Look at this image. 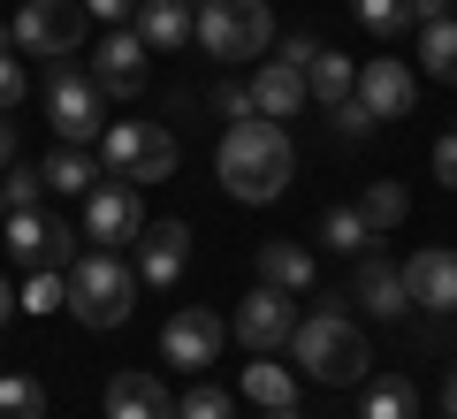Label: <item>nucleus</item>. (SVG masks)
Returning a JSON list of instances; mask_svg holds the SVG:
<instances>
[{"mask_svg":"<svg viewBox=\"0 0 457 419\" xmlns=\"http://www.w3.org/2000/svg\"><path fill=\"white\" fill-rule=\"evenodd\" d=\"M228 328H237L245 351H282V343L297 336V306H290V290H267V282H260V290L237 306V321H228Z\"/></svg>","mask_w":457,"mask_h":419,"instance_id":"nucleus-9","label":"nucleus"},{"mask_svg":"<svg viewBox=\"0 0 457 419\" xmlns=\"http://www.w3.org/2000/svg\"><path fill=\"white\" fill-rule=\"evenodd\" d=\"M420 69H427L435 84H457V16L420 23Z\"/></svg>","mask_w":457,"mask_h":419,"instance_id":"nucleus-23","label":"nucleus"},{"mask_svg":"<svg viewBox=\"0 0 457 419\" xmlns=\"http://www.w3.org/2000/svg\"><path fill=\"white\" fill-rule=\"evenodd\" d=\"M450 16V0H411V23H442Z\"/></svg>","mask_w":457,"mask_h":419,"instance_id":"nucleus-40","label":"nucleus"},{"mask_svg":"<svg viewBox=\"0 0 457 419\" xmlns=\"http://www.w3.org/2000/svg\"><path fill=\"white\" fill-rule=\"evenodd\" d=\"M359 214H366V229H374V237H389V229H404V214H411V198H404V183H366V198H359Z\"/></svg>","mask_w":457,"mask_h":419,"instance_id":"nucleus-24","label":"nucleus"},{"mask_svg":"<svg viewBox=\"0 0 457 419\" xmlns=\"http://www.w3.org/2000/svg\"><path fill=\"white\" fill-rule=\"evenodd\" d=\"M213 168H221V191H228V198L267 206V198L290 191V168H297L290 130L267 122V114H245V122H228V138H221V153H213Z\"/></svg>","mask_w":457,"mask_h":419,"instance_id":"nucleus-1","label":"nucleus"},{"mask_svg":"<svg viewBox=\"0 0 457 419\" xmlns=\"http://www.w3.org/2000/svg\"><path fill=\"white\" fill-rule=\"evenodd\" d=\"M46 122L62 130V146H92V138H107V92H99L92 69H69V62L46 69Z\"/></svg>","mask_w":457,"mask_h":419,"instance_id":"nucleus-5","label":"nucleus"},{"mask_svg":"<svg viewBox=\"0 0 457 419\" xmlns=\"http://www.w3.org/2000/svg\"><path fill=\"white\" fill-rule=\"evenodd\" d=\"M92 183H99V161L84 146H62L46 161V191H92Z\"/></svg>","mask_w":457,"mask_h":419,"instance_id":"nucleus-25","label":"nucleus"},{"mask_svg":"<svg viewBox=\"0 0 457 419\" xmlns=\"http://www.w3.org/2000/svg\"><path fill=\"white\" fill-rule=\"evenodd\" d=\"M359 419H420V389L411 373H374L359 397Z\"/></svg>","mask_w":457,"mask_h":419,"instance_id":"nucleus-20","label":"nucleus"},{"mask_svg":"<svg viewBox=\"0 0 457 419\" xmlns=\"http://www.w3.org/2000/svg\"><path fill=\"white\" fill-rule=\"evenodd\" d=\"M145 38L137 31H122V23H114L107 38H99V62H92V77H99V92H114V99H137L145 92Z\"/></svg>","mask_w":457,"mask_h":419,"instance_id":"nucleus-12","label":"nucleus"},{"mask_svg":"<svg viewBox=\"0 0 457 419\" xmlns=\"http://www.w3.org/2000/svg\"><path fill=\"white\" fill-rule=\"evenodd\" d=\"M328 122H336V138H343V146H366V138H374V130H381V114L366 107L359 92H351V99H343V107H328Z\"/></svg>","mask_w":457,"mask_h":419,"instance_id":"nucleus-30","label":"nucleus"},{"mask_svg":"<svg viewBox=\"0 0 457 419\" xmlns=\"http://www.w3.org/2000/svg\"><path fill=\"white\" fill-rule=\"evenodd\" d=\"M435 183H450V191H457V130L435 146Z\"/></svg>","mask_w":457,"mask_h":419,"instance_id":"nucleus-39","label":"nucleus"},{"mask_svg":"<svg viewBox=\"0 0 457 419\" xmlns=\"http://www.w3.org/2000/svg\"><path fill=\"white\" fill-rule=\"evenodd\" d=\"M320 244H336V252H366L374 229H366L359 206H328V214H320Z\"/></svg>","mask_w":457,"mask_h":419,"instance_id":"nucleus-26","label":"nucleus"},{"mask_svg":"<svg viewBox=\"0 0 457 419\" xmlns=\"http://www.w3.org/2000/svg\"><path fill=\"white\" fill-rule=\"evenodd\" d=\"M213 107H221L228 122H245V114H260V99H252V84H237V77H228L221 92H213Z\"/></svg>","mask_w":457,"mask_h":419,"instance_id":"nucleus-35","label":"nucleus"},{"mask_svg":"<svg viewBox=\"0 0 457 419\" xmlns=\"http://www.w3.org/2000/svg\"><path fill=\"white\" fill-rule=\"evenodd\" d=\"M0 191H8V214H31L38 198H46V168H16V161H8Z\"/></svg>","mask_w":457,"mask_h":419,"instance_id":"nucleus-32","label":"nucleus"},{"mask_svg":"<svg viewBox=\"0 0 457 419\" xmlns=\"http://www.w3.org/2000/svg\"><path fill=\"white\" fill-rule=\"evenodd\" d=\"M16 161V122H8V114H0V168Z\"/></svg>","mask_w":457,"mask_h":419,"instance_id":"nucleus-41","label":"nucleus"},{"mask_svg":"<svg viewBox=\"0 0 457 419\" xmlns=\"http://www.w3.org/2000/svg\"><path fill=\"white\" fill-rule=\"evenodd\" d=\"M359 8V23L374 38H396V31H411V0H351Z\"/></svg>","mask_w":457,"mask_h":419,"instance_id":"nucleus-31","label":"nucleus"},{"mask_svg":"<svg viewBox=\"0 0 457 419\" xmlns=\"http://www.w3.org/2000/svg\"><path fill=\"white\" fill-rule=\"evenodd\" d=\"M84 16H99V23L114 31V23H130V16H137V0H84Z\"/></svg>","mask_w":457,"mask_h":419,"instance_id":"nucleus-38","label":"nucleus"},{"mask_svg":"<svg viewBox=\"0 0 457 419\" xmlns=\"http://www.w3.org/2000/svg\"><path fill=\"white\" fill-rule=\"evenodd\" d=\"M130 306H137V274L114 252H92V259L69 267V313H77L84 328H122Z\"/></svg>","mask_w":457,"mask_h":419,"instance_id":"nucleus-3","label":"nucleus"},{"mask_svg":"<svg viewBox=\"0 0 457 419\" xmlns=\"http://www.w3.org/2000/svg\"><path fill=\"white\" fill-rule=\"evenodd\" d=\"M359 99L381 114V122H404V114H411V69H404V62H389V54L359 62Z\"/></svg>","mask_w":457,"mask_h":419,"instance_id":"nucleus-14","label":"nucleus"},{"mask_svg":"<svg viewBox=\"0 0 457 419\" xmlns=\"http://www.w3.org/2000/svg\"><path fill=\"white\" fill-rule=\"evenodd\" d=\"M267 419H305V412H297V404H282V412H267Z\"/></svg>","mask_w":457,"mask_h":419,"instance_id":"nucleus-44","label":"nucleus"},{"mask_svg":"<svg viewBox=\"0 0 457 419\" xmlns=\"http://www.w3.org/2000/svg\"><path fill=\"white\" fill-rule=\"evenodd\" d=\"M245 397L260 404V412H282V404H297V373L260 351V366H245Z\"/></svg>","mask_w":457,"mask_h":419,"instance_id":"nucleus-22","label":"nucleus"},{"mask_svg":"<svg viewBox=\"0 0 457 419\" xmlns=\"http://www.w3.org/2000/svg\"><path fill=\"white\" fill-rule=\"evenodd\" d=\"M137 229H145V214H137V183L114 176V183H92V191H84V237H92V244L114 252V244H130Z\"/></svg>","mask_w":457,"mask_h":419,"instance_id":"nucleus-8","label":"nucleus"},{"mask_svg":"<svg viewBox=\"0 0 457 419\" xmlns=\"http://www.w3.org/2000/svg\"><path fill=\"white\" fill-rule=\"evenodd\" d=\"M351 297H320V313H305L297 321V336H290V351H297V366L312 373V381H359L366 366H374V351H366V336H359V321H351Z\"/></svg>","mask_w":457,"mask_h":419,"instance_id":"nucleus-2","label":"nucleus"},{"mask_svg":"<svg viewBox=\"0 0 457 419\" xmlns=\"http://www.w3.org/2000/svg\"><path fill=\"white\" fill-rule=\"evenodd\" d=\"M8 313H16V290H8V282H0V328H8Z\"/></svg>","mask_w":457,"mask_h":419,"instance_id":"nucleus-43","label":"nucleus"},{"mask_svg":"<svg viewBox=\"0 0 457 419\" xmlns=\"http://www.w3.org/2000/svg\"><path fill=\"white\" fill-rule=\"evenodd\" d=\"M221 336H228V328H221L213 306H183L176 321L161 328V358H168V366H213V358H221Z\"/></svg>","mask_w":457,"mask_h":419,"instance_id":"nucleus-10","label":"nucleus"},{"mask_svg":"<svg viewBox=\"0 0 457 419\" xmlns=\"http://www.w3.org/2000/svg\"><path fill=\"white\" fill-rule=\"evenodd\" d=\"M23 99H31V77H23V62H16V54H0V114H8V107H23Z\"/></svg>","mask_w":457,"mask_h":419,"instance_id":"nucleus-34","label":"nucleus"},{"mask_svg":"<svg viewBox=\"0 0 457 419\" xmlns=\"http://www.w3.org/2000/svg\"><path fill=\"white\" fill-rule=\"evenodd\" d=\"M0 229H8V252H16L23 267H46V222H38V206L31 214H8Z\"/></svg>","mask_w":457,"mask_h":419,"instance_id":"nucleus-28","label":"nucleus"},{"mask_svg":"<svg viewBox=\"0 0 457 419\" xmlns=\"http://www.w3.org/2000/svg\"><path fill=\"white\" fill-rule=\"evenodd\" d=\"M404 290L427 313H457V244H420L404 259Z\"/></svg>","mask_w":457,"mask_h":419,"instance_id":"nucleus-11","label":"nucleus"},{"mask_svg":"<svg viewBox=\"0 0 457 419\" xmlns=\"http://www.w3.org/2000/svg\"><path fill=\"white\" fill-rule=\"evenodd\" d=\"M77 267V229H62V222H46V267Z\"/></svg>","mask_w":457,"mask_h":419,"instance_id":"nucleus-36","label":"nucleus"},{"mask_svg":"<svg viewBox=\"0 0 457 419\" xmlns=\"http://www.w3.org/2000/svg\"><path fill=\"white\" fill-rule=\"evenodd\" d=\"M359 306L374 313V321H404L411 313V290H404V267L381 252H359Z\"/></svg>","mask_w":457,"mask_h":419,"instance_id":"nucleus-13","label":"nucleus"},{"mask_svg":"<svg viewBox=\"0 0 457 419\" xmlns=\"http://www.w3.org/2000/svg\"><path fill=\"white\" fill-rule=\"evenodd\" d=\"M69 306V282L54 267H31V282H23V297H16V313H38V321H46V313H62Z\"/></svg>","mask_w":457,"mask_h":419,"instance_id":"nucleus-29","label":"nucleus"},{"mask_svg":"<svg viewBox=\"0 0 457 419\" xmlns=\"http://www.w3.org/2000/svg\"><path fill=\"white\" fill-rule=\"evenodd\" d=\"M198 31V0H137V38L153 54H176Z\"/></svg>","mask_w":457,"mask_h":419,"instance_id":"nucleus-16","label":"nucleus"},{"mask_svg":"<svg viewBox=\"0 0 457 419\" xmlns=\"http://www.w3.org/2000/svg\"><path fill=\"white\" fill-rule=\"evenodd\" d=\"M99 168L122 183H168L176 176V138L161 122H114L99 138Z\"/></svg>","mask_w":457,"mask_h":419,"instance_id":"nucleus-6","label":"nucleus"},{"mask_svg":"<svg viewBox=\"0 0 457 419\" xmlns=\"http://www.w3.org/2000/svg\"><path fill=\"white\" fill-rule=\"evenodd\" d=\"M198 46L213 62H260L267 38H275V16H267V0H198Z\"/></svg>","mask_w":457,"mask_h":419,"instance_id":"nucleus-4","label":"nucleus"},{"mask_svg":"<svg viewBox=\"0 0 457 419\" xmlns=\"http://www.w3.org/2000/svg\"><path fill=\"white\" fill-rule=\"evenodd\" d=\"M260 282L267 290H312V252L305 244H290V237H275V244H260Z\"/></svg>","mask_w":457,"mask_h":419,"instance_id":"nucleus-19","label":"nucleus"},{"mask_svg":"<svg viewBox=\"0 0 457 419\" xmlns=\"http://www.w3.org/2000/svg\"><path fill=\"white\" fill-rule=\"evenodd\" d=\"M312 54H320V38H312V31H290V38H282V62H290V69H312Z\"/></svg>","mask_w":457,"mask_h":419,"instance_id":"nucleus-37","label":"nucleus"},{"mask_svg":"<svg viewBox=\"0 0 457 419\" xmlns=\"http://www.w3.org/2000/svg\"><path fill=\"white\" fill-rule=\"evenodd\" d=\"M0 419H46V389L31 373H0Z\"/></svg>","mask_w":457,"mask_h":419,"instance_id":"nucleus-27","label":"nucleus"},{"mask_svg":"<svg viewBox=\"0 0 457 419\" xmlns=\"http://www.w3.org/2000/svg\"><path fill=\"white\" fill-rule=\"evenodd\" d=\"M176 419H228V397H221V389H206V381H198L191 397L176 404Z\"/></svg>","mask_w":457,"mask_h":419,"instance_id":"nucleus-33","label":"nucleus"},{"mask_svg":"<svg viewBox=\"0 0 457 419\" xmlns=\"http://www.w3.org/2000/svg\"><path fill=\"white\" fill-rule=\"evenodd\" d=\"M305 92L320 99V107H343V99L359 92V69H351V54H312V69H305Z\"/></svg>","mask_w":457,"mask_h":419,"instance_id":"nucleus-21","label":"nucleus"},{"mask_svg":"<svg viewBox=\"0 0 457 419\" xmlns=\"http://www.w3.org/2000/svg\"><path fill=\"white\" fill-rule=\"evenodd\" d=\"M442 412L457 419V366H450V381H442Z\"/></svg>","mask_w":457,"mask_h":419,"instance_id":"nucleus-42","label":"nucleus"},{"mask_svg":"<svg viewBox=\"0 0 457 419\" xmlns=\"http://www.w3.org/2000/svg\"><path fill=\"white\" fill-rule=\"evenodd\" d=\"M107 419H176V404H168V389L145 366H130L107 381Z\"/></svg>","mask_w":457,"mask_h":419,"instance_id":"nucleus-15","label":"nucleus"},{"mask_svg":"<svg viewBox=\"0 0 457 419\" xmlns=\"http://www.w3.org/2000/svg\"><path fill=\"white\" fill-rule=\"evenodd\" d=\"M0 222H8V191H0Z\"/></svg>","mask_w":457,"mask_h":419,"instance_id":"nucleus-45","label":"nucleus"},{"mask_svg":"<svg viewBox=\"0 0 457 419\" xmlns=\"http://www.w3.org/2000/svg\"><path fill=\"white\" fill-rule=\"evenodd\" d=\"M252 99H260V114L267 122H290L297 107H305V69H290V62H260L252 69Z\"/></svg>","mask_w":457,"mask_h":419,"instance_id":"nucleus-17","label":"nucleus"},{"mask_svg":"<svg viewBox=\"0 0 457 419\" xmlns=\"http://www.w3.org/2000/svg\"><path fill=\"white\" fill-rule=\"evenodd\" d=\"M8 31H16V46H23V54H46V62H62V54H77V46H84L92 16H84V0H23Z\"/></svg>","mask_w":457,"mask_h":419,"instance_id":"nucleus-7","label":"nucleus"},{"mask_svg":"<svg viewBox=\"0 0 457 419\" xmlns=\"http://www.w3.org/2000/svg\"><path fill=\"white\" fill-rule=\"evenodd\" d=\"M183 259H191V229L183 222H161V229H145V252H137V274H145V282H176L183 274Z\"/></svg>","mask_w":457,"mask_h":419,"instance_id":"nucleus-18","label":"nucleus"}]
</instances>
